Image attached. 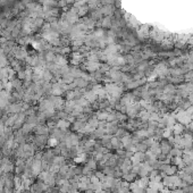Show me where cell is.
Returning <instances> with one entry per match:
<instances>
[{"instance_id":"8992f818","label":"cell","mask_w":193,"mask_h":193,"mask_svg":"<svg viewBox=\"0 0 193 193\" xmlns=\"http://www.w3.org/2000/svg\"><path fill=\"white\" fill-rule=\"evenodd\" d=\"M127 135H131L130 131L127 130V128H125L124 126L123 127H119L118 130H117V132H116V134H115V136H117L118 139H123L124 136H127Z\"/></svg>"},{"instance_id":"9c48e42d","label":"cell","mask_w":193,"mask_h":193,"mask_svg":"<svg viewBox=\"0 0 193 193\" xmlns=\"http://www.w3.org/2000/svg\"><path fill=\"white\" fill-rule=\"evenodd\" d=\"M135 150L136 151H139V152H147L148 150H149V148H148L143 142H140V143L135 144Z\"/></svg>"},{"instance_id":"5b68a950","label":"cell","mask_w":193,"mask_h":193,"mask_svg":"<svg viewBox=\"0 0 193 193\" xmlns=\"http://www.w3.org/2000/svg\"><path fill=\"white\" fill-rule=\"evenodd\" d=\"M136 177H137V175L134 174V173H132V171L123 174V176H122V178L124 180V182H127V183H133L136 180Z\"/></svg>"},{"instance_id":"8fae6325","label":"cell","mask_w":193,"mask_h":193,"mask_svg":"<svg viewBox=\"0 0 193 193\" xmlns=\"http://www.w3.org/2000/svg\"><path fill=\"white\" fill-rule=\"evenodd\" d=\"M185 111H186V114L189 115V116H191V117L193 118V106H190Z\"/></svg>"},{"instance_id":"3957f363","label":"cell","mask_w":193,"mask_h":193,"mask_svg":"<svg viewBox=\"0 0 193 193\" xmlns=\"http://www.w3.org/2000/svg\"><path fill=\"white\" fill-rule=\"evenodd\" d=\"M171 132L174 135H181V134H184L185 133V126L181 123H176L173 127H171Z\"/></svg>"},{"instance_id":"30bf717a","label":"cell","mask_w":193,"mask_h":193,"mask_svg":"<svg viewBox=\"0 0 193 193\" xmlns=\"http://www.w3.org/2000/svg\"><path fill=\"white\" fill-rule=\"evenodd\" d=\"M75 83H76V85H79V88H83V86H85V85H86V82H84L83 79H77Z\"/></svg>"},{"instance_id":"ba28073f","label":"cell","mask_w":193,"mask_h":193,"mask_svg":"<svg viewBox=\"0 0 193 193\" xmlns=\"http://www.w3.org/2000/svg\"><path fill=\"white\" fill-rule=\"evenodd\" d=\"M182 154H183V150L180 149V148H176V147L171 148V150H170V152H169L170 158H171V157H182Z\"/></svg>"},{"instance_id":"52a82bcc","label":"cell","mask_w":193,"mask_h":193,"mask_svg":"<svg viewBox=\"0 0 193 193\" xmlns=\"http://www.w3.org/2000/svg\"><path fill=\"white\" fill-rule=\"evenodd\" d=\"M48 141L47 139V135H36V137L34 139V142L39 145V147H43L45 143Z\"/></svg>"},{"instance_id":"7a4b0ae2","label":"cell","mask_w":193,"mask_h":193,"mask_svg":"<svg viewBox=\"0 0 193 193\" xmlns=\"http://www.w3.org/2000/svg\"><path fill=\"white\" fill-rule=\"evenodd\" d=\"M118 128H119V124L117 120L116 122H111V123H108L106 125V132H107V134H109V135L116 134V132H117Z\"/></svg>"},{"instance_id":"277c9868","label":"cell","mask_w":193,"mask_h":193,"mask_svg":"<svg viewBox=\"0 0 193 193\" xmlns=\"http://www.w3.org/2000/svg\"><path fill=\"white\" fill-rule=\"evenodd\" d=\"M110 142H111V145H113L114 150H117V149H124V145H123V143H122V140L118 139L117 136H111Z\"/></svg>"},{"instance_id":"6da1fadb","label":"cell","mask_w":193,"mask_h":193,"mask_svg":"<svg viewBox=\"0 0 193 193\" xmlns=\"http://www.w3.org/2000/svg\"><path fill=\"white\" fill-rule=\"evenodd\" d=\"M171 144L169 143V141L167 140V139H163V140H160V149H161V153H164V154H167V156H169V152L170 150H171Z\"/></svg>"}]
</instances>
